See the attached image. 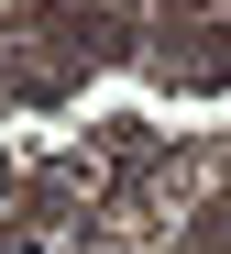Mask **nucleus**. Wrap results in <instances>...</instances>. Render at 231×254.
<instances>
[{"label":"nucleus","instance_id":"f257e3e1","mask_svg":"<svg viewBox=\"0 0 231 254\" xmlns=\"http://www.w3.org/2000/svg\"><path fill=\"white\" fill-rule=\"evenodd\" d=\"M176 45H187V77H198V89L231 77V33H176ZM176 45H165V56H176Z\"/></svg>","mask_w":231,"mask_h":254}]
</instances>
